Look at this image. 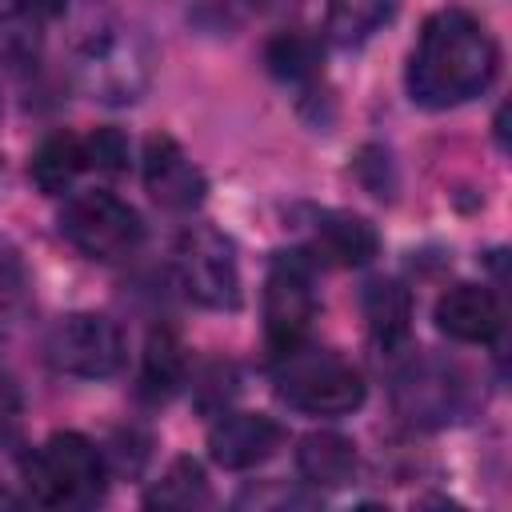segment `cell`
<instances>
[{"label": "cell", "instance_id": "6da1fadb", "mask_svg": "<svg viewBox=\"0 0 512 512\" xmlns=\"http://www.w3.org/2000/svg\"><path fill=\"white\" fill-rule=\"evenodd\" d=\"M496 64L500 56L488 28L460 8H444L420 28L408 60V92L424 108H452L480 96L492 84Z\"/></svg>", "mask_w": 512, "mask_h": 512}, {"label": "cell", "instance_id": "7a4b0ae2", "mask_svg": "<svg viewBox=\"0 0 512 512\" xmlns=\"http://www.w3.org/2000/svg\"><path fill=\"white\" fill-rule=\"evenodd\" d=\"M24 484L36 504L80 508L104 492V456L80 432H56L24 456Z\"/></svg>", "mask_w": 512, "mask_h": 512}, {"label": "cell", "instance_id": "3957f363", "mask_svg": "<svg viewBox=\"0 0 512 512\" xmlns=\"http://www.w3.org/2000/svg\"><path fill=\"white\" fill-rule=\"evenodd\" d=\"M276 392L312 416H344L364 404L360 372L328 348H292L276 356Z\"/></svg>", "mask_w": 512, "mask_h": 512}, {"label": "cell", "instance_id": "277c9868", "mask_svg": "<svg viewBox=\"0 0 512 512\" xmlns=\"http://www.w3.org/2000/svg\"><path fill=\"white\" fill-rule=\"evenodd\" d=\"M60 232L92 260H124L140 248L144 240V224H140V212L112 196V192H80L64 204L60 212Z\"/></svg>", "mask_w": 512, "mask_h": 512}, {"label": "cell", "instance_id": "5b68a950", "mask_svg": "<svg viewBox=\"0 0 512 512\" xmlns=\"http://www.w3.org/2000/svg\"><path fill=\"white\" fill-rule=\"evenodd\" d=\"M176 272L184 292L216 312H232L240 308V264H236V248L224 232L196 224L180 236L176 244Z\"/></svg>", "mask_w": 512, "mask_h": 512}, {"label": "cell", "instance_id": "8992f818", "mask_svg": "<svg viewBox=\"0 0 512 512\" xmlns=\"http://www.w3.org/2000/svg\"><path fill=\"white\" fill-rule=\"evenodd\" d=\"M80 80L104 104H132L148 84V52L128 28L104 24L80 48Z\"/></svg>", "mask_w": 512, "mask_h": 512}, {"label": "cell", "instance_id": "52a82bcc", "mask_svg": "<svg viewBox=\"0 0 512 512\" xmlns=\"http://www.w3.org/2000/svg\"><path fill=\"white\" fill-rule=\"evenodd\" d=\"M316 316L312 268L300 252H280L264 280V340L272 356L300 348L308 324Z\"/></svg>", "mask_w": 512, "mask_h": 512}, {"label": "cell", "instance_id": "ba28073f", "mask_svg": "<svg viewBox=\"0 0 512 512\" xmlns=\"http://www.w3.org/2000/svg\"><path fill=\"white\" fill-rule=\"evenodd\" d=\"M48 360L84 380L116 376L124 364V332L104 312H72L60 316L48 332Z\"/></svg>", "mask_w": 512, "mask_h": 512}, {"label": "cell", "instance_id": "9c48e42d", "mask_svg": "<svg viewBox=\"0 0 512 512\" xmlns=\"http://www.w3.org/2000/svg\"><path fill=\"white\" fill-rule=\"evenodd\" d=\"M288 432L280 420L264 416V412H228L212 424L208 432V452L220 468L228 472H244L256 468L264 460H272L284 448Z\"/></svg>", "mask_w": 512, "mask_h": 512}, {"label": "cell", "instance_id": "30bf717a", "mask_svg": "<svg viewBox=\"0 0 512 512\" xmlns=\"http://www.w3.org/2000/svg\"><path fill=\"white\" fill-rule=\"evenodd\" d=\"M144 188L152 192L156 204L172 212H192L204 200L208 180L168 132H156L144 144Z\"/></svg>", "mask_w": 512, "mask_h": 512}, {"label": "cell", "instance_id": "8fae6325", "mask_svg": "<svg viewBox=\"0 0 512 512\" xmlns=\"http://www.w3.org/2000/svg\"><path fill=\"white\" fill-rule=\"evenodd\" d=\"M396 412L412 424H444L460 416L456 368L436 360H416L396 376Z\"/></svg>", "mask_w": 512, "mask_h": 512}, {"label": "cell", "instance_id": "7c38bea8", "mask_svg": "<svg viewBox=\"0 0 512 512\" xmlns=\"http://www.w3.org/2000/svg\"><path fill=\"white\" fill-rule=\"evenodd\" d=\"M436 328L460 344H488L500 332V300L484 284H456L436 300Z\"/></svg>", "mask_w": 512, "mask_h": 512}, {"label": "cell", "instance_id": "4fadbf2b", "mask_svg": "<svg viewBox=\"0 0 512 512\" xmlns=\"http://www.w3.org/2000/svg\"><path fill=\"white\" fill-rule=\"evenodd\" d=\"M316 248L320 256H328L332 264H344V268H360L368 264L376 252H380V236L376 228L356 216V212H340V208H328L316 216Z\"/></svg>", "mask_w": 512, "mask_h": 512}, {"label": "cell", "instance_id": "5bb4252c", "mask_svg": "<svg viewBox=\"0 0 512 512\" xmlns=\"http://www.w3.org/2000/svg\"><path fill=\"white\" fill-rule=\"evenodd\" d=\"M296 468L316 488H344L356 480L360 456L356 444L340 432H308L296 448Z\"/></svg>", "mask_w": 512, "mask_h": 512}, {"label": "cell", "instance_id": "9a60e30c", "mask_svg": "<svg viewBox=\"0 0 512 512\" xmlns=\"http://www.w3.org/2000/svg\"><path fill=\"white\" fill-rule=\"evenodd\" d=\"M368 332L380 348H400L412 332V292L400 280H368L360 292Z\"/></svg>", "mask_w": 512, "mask_h": 512}, {"label": "cell", "instance_id": "2e32d148", "mask_svg": "<svg viewBox=\"0 0 512 512\" xmlns=\"http://www.w3.org/2000/svg\"><path fill=\"white\" fill-rule=\"evenodd\" d=\"M84 168V144L72 132H52L48 140H40V148L32 152L28 176L44 196H60Z\"/></svg>", "mask_w": 512, "mask_h": 512}, {"label": "cell", "instance_id": "e0dca14e", "mask_svg": "<svg viewBox=\"0 0 512 512\" xmlns=\"http://www.w3.org/2000/svg\"><path fill=\"white\" fill-rule=\"evenodd\" d=\"M148 508H176V512H192V508H208L212 504V488L204 468L192 456H180L168 464V472L144 492Z\"/></svg>", "mask_w": 512, "mask_h": 512}, {"label": "cell", "instance_id": "ac0fdd59", "mask_svg": "<svg viewBox=\"0 0 512 512\" xmlns=\"http://www.w3.org/2000/svg\"><path fill=\"white\" fill-rule=\"evenodd\" d=\"M396 4L400 0H328L324 28L340 48H352V44H364L380 24L392 20Z\"/></svg>", "mask_w": 512, "mask_h": 512}, {"label": "cell", "instance_id": "d6986e66", "mask_svg": "<svg viewBox=\"0 0 512 512\" xmlns=\"http://www.w3.org/2000/svg\"><path fill=\"white\" fill-rule=\"evenodd\" d=\"M184 344L172 328H152L148 332V344H144V372H140V384L148 396H172L180 384H184Z\"/></svg>", "mask_w": 512, "mask_h": 512}, {"label": "cell", "instance_id": "ffe728a7", "mask_svg": "<svg viewBox=\"0 0 512 512\" xmlns=\"http://www.w3.org/2000/svg\"><path fill=\"white\" fill-rule=\"evenodd\" d=\"M32 304V276L12 240L0 236V332H12Z\"/></svg>", "mask_w": 512, "mask_h": 512}, {"label": "cell", "instance_id": "44dd1931", "mask_svg": "<svg viewBox=\"0 0 512 512\" xmlns=\"http://www.w3.org/2000/svg\"><path fill=\"white\" fill-rule=\"evenodd\" d=\"M320 60H324V52L308 32H280L264 48V64L280 80H308L320 72Z\"/></svg>", "mask_w": 512, "mask_h": 512}, {"label": "cell", "instance_id": "7402d4cb", "mask_svg": "<svg viewBox=\"0 0 512 512\" xmlns=\"http://www.w3.org/2000/svg\"><path fill=\"white\" fill-rule=\"evenodd\" d=\"M80 144H84V168H100V172L128 168V140L120 128H96Z\"/></svg>", "mask_w": 512, "mask_h": 512}, {"label": "cell", "instance_id": "603a6c76", "mask_svg": "<svg viewBox=\"0 0 512 512\" xmlns=\"http://www.w3.org/2000/svg\"><path fill=\"white\" fill-rule=\"evenodd\" d=\"M20 416H24L20 388H16V380L0 368V448H8V444L20 436Z\"/></svg>", "mask_w": 512, "mask_h": 512}, {"label": "cell", "instance_id": "cb8c5ba5", "mask_svg": "<svg viewBox=\"0 0 512 512\" xmlns=\"http://www.w3.org/2000/svg\"><path fill=\"white\" fill-rule=\"evenodd\" d=\"M12 8L16 12H24V16H56V12H64V0H12Z\"/></svg>", "mask_w": 512, "mask_h": 512}, {"label": "cell", "instance_id": "d4e9b609", "mask_svg": "<svg viewBox=\"0 0 512 512\" xmlns=\"http://www.w3.org/2000/svg\"><path fill=\"white\" fill-rule=\"evenodd\" d=\"M252 8H260V12H276V8H288V4H296V0H248Z\"/></svg>", "mask_w": 512, "mask_h": 512}, {"label": "cell", "instance_id": "484cf974", "mask_svg": "<svg viewBox=\"0 0 512 512\" xmlns=\"http://www.w3.org/2000/svg\"><path fill=\"white\" fill-rule=\"evenodd\" d=\"M0 504H16V496H8V492H0Z\"/></svg>", "mask_w": 512, "mask_h": 512}]
</instances>
